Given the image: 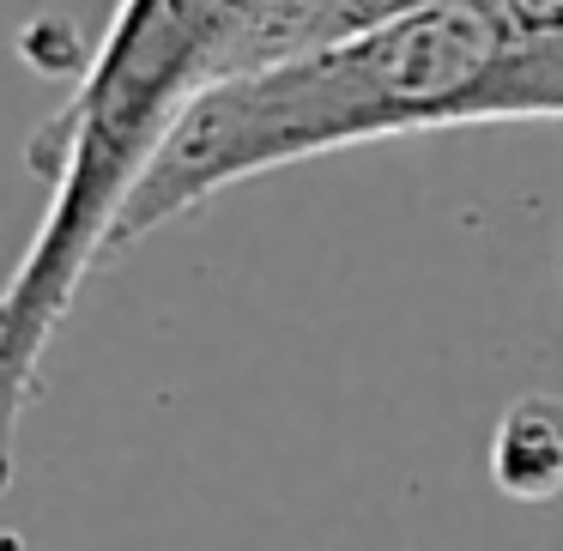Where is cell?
<instances>
[{
  "label": "cell",
  "mask_w": 563,
  "mask_h": 551,
  "mask_svg": "<svg viewBox=\"0 0 563 551\" xmlns=\"http://www.w3.org/2000/svg\"><path fill=\"white\" fill-rule=\"evenodd\" d=\"M478 122H563V0H400L207 91L134 183L110 261L267 170Z\"/></svg>",
  "instance_id": "6da1fadb"
},
{
  "label": "cell",
  "mask_w": 563,
  "mask_h": 551,
  "mask_svg": "<svg viewBox=\"0 0 563 551\" xmlns=\"http://www.w3.org/2000/svg\"><path fill=\"white\" fill-rule=\"evenodd\" d=\"M400 0H115L79 86L31 134V176L49 183L37 231L0 285V491L19 418L79 285L110 261L134 183L207 91L309 55Z\"/></svg>",
  "instance_id": "7a4b0ae2"
},
{
  "label": "cell",
  "mask_w": 563,
  "mask_h": 551,
  "mask_svg": "<svg viewBox=\"0 0 563 551\" xmlns=\"http://www.w3.org/2000/svg\"><path fill=\"white\" fill-rule=\"evenodd\" d=\"M490 478L515 503H551L563 491V400L521 394L490 430Z\"/></svg>",
  "instance_id": "3957f363"
}]
</instances>
